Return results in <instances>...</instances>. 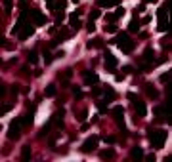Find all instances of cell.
<instances>
[{
    "instance_id": "1",
    "label": "cell",
    "mask_w": 172,
    "mask_h": 162,
    "mask_svg": "<svg viewBox=\"0 0 172 162\" xmlns=\"http://www.w3.org/2000/svg\"><path fill=\"white\" fill-rule=\"evenodd\" d=\"M109 44L119 46L124 53H130V52L136 48V42L130 40V36L126 35V32H121V35H117V38H115V40H109Z\"/></svg>"
},
{
    "instance_id": "2",
    "label": "cell",
    "mask_w": 172,
    "mask_h": 162,
    "mask_svg": "<svg viewBox=\"0 0 172 162\" xmlns=\"http://www.w3.org/2000/svg\"><path fill=\"white\" fill-rule=\"evenodd\" d=\"M166 137H168V132H165V130H151L149 132V139H151L153 149H163Z\"/></svg>"
},
{
    "instance_id": "3",
    "label": "cell",
    "mask_w": 172,
    "mask_h": 162,
    "mask_svg": "<svg viewBox=\"0 0 172 162\" xmlns=\"http://www.w3.org/2000/svg\"><path fill=\"white\" fill-rule=\"evenodd\" d=\"M166 8H168V2H165V6L157 10V15H159V25H157V31L159 32H165L168 31V19H166Z\"/></svg>"
},
{
    "instance_id": "4",
    "label": "cell",
    "mask_w": 172,
    "mask_h": 162,
    "mask_svg": "<svg viewBox=\"0 0 172 162\" xmlns=\"http://www.w3.org/2000/svg\"><path fill=\"white\" fill-rule=\"evenodd\" d=\"M111 114H113L115 120H117V124H119V128H121V132L126 134V128H124V116H122V114H124V109H122L121 105H117L115 109H111Z\"/></svg>"
},
{
    "instance_id": "5",
    "label": "cell",
    "mask_w": 172,
    "mask_h": 162,
    "mask_svg": "<svg viewBox=\"0 0 172 162\" xmlns=\"http://www.w3.org/2000/svg\"><path fill=\"white\" fill-rule=\"evenodd\" d=\"M103 59H105V69H107V73L115 74V67H117V57H115L109 50H105V52H103Z\"/></svg>"
},
{
    "instance_id": "6",
    "label": "cell",
    "mask_w": 172,
    "mask_h": 162,
    "mask_svg": "<svg viewBox=\"0 0 172 162\" xmlns=\"http://www.w3.org/2000/svg\"><path fill=\"white\" fill-rule=\"evenodd\" d=\"M19 128H21V118L11 120L10 128H8V137H10V139H17V137H19Z\"/></svg>"
},
{
    "instance_id": "7",
    "label": "cell",
    "mask_w": 172,
    "mask_h": 162,
    "mask_svg": "<svg viewBox=\"0 0 172 162\" xmlns=\"http://www.w3.org/2000/svg\"><path fill=\"white\" fill-rule=\"evenodd\" d=\"M31 17L34 21V25H46L48 23V17H46L40 10H31Z\"/></svg>"
},
{
    "instance_id": "8",
    "label": "cell",
    "mask_w": 172,
    "mask_h": 162,
    "mask_svg": "<svg viewBox=\"0 0 172 162\" xmlns=\"http://www.w3.org/2000/svg\"><path fill=\"white\" fill-rule=\"evenodd\" d=\"M96 145H98V135H92L84 141V145L80 147V151H82V153H92V151L96 149Z\"/></svg>"
},
{
    "instance_id": "9",
    "label": "cell",
    "mask_w": 172,
    "mask_h": 162,
    "mask_svg": "<svg viewBox=\"0 0 172 162\" xmlns=\"http://www.w3.org/2000/svg\"><path fill=\"white\" fill-rule=\"evenodd\" d=\"M82 78H84V84H86V86H94V84L99 82V77H98L96 73H92V71H84Z\"/></svg>"
},
{
    "instance_id": "10",
    "label": "cell",
    "mask_w": 172,
    "mask_h": 162,
    "mask_svg": "<svg viewBox=\"0 0 172 162\" xmlns=\"http://www.w3.org/2000/svg\"><path fill=\"white\" fill-rule=\"evenodd\" d=\"M33 35H34V25H31V23H25L21 27V31H19V38L21 40H25V38H29Z\"/></svg>"
},
{
    "instance_id": "11",
    "label": "cell",
    "mask_w": 172,
    "mask_h": 162,
    "mask_svg": "<svg viewBox=\"0 0 172 162\" xmlns=\"http://www.w3.org/2000/svg\"><path fill=\"white\" fill-rule=\"evenodd\" d=\"M80 10L78 12H75V14H71V17H69V23H71V27H73V31H78L80 29V21H78V17H80Z\"/></svg>"
},
{
    "instance_id": "12",
    "label": "cell",
    "mask_w": 172,
    "mask_h": 162,
    "mask_svg": "<svg viewBox=\"0 0 172 162\" xmlns=\"http://www.w3.org/2000/svg\"><path fill=\"white\" fill-rule=\"evenodd\" d=\"M134 107H136V113H138V116H145L147 114V107H145V103L143 101H134Z\"/></svg>"
},
{
    "instance_id": "13",
    "label": "cell",
    "mask_w": 172,
    "mask_h": 162,
    "mask_svg": "<svg viewBox=\"0 0 172 162\" xmlns=\"http://www.w3.org/2000/svg\"><path fill=\"white\" fill-rule=\"evenodd\" d=\"M33 118H34V107H33V109L27 113V116H23L21 118V126H25V128H29L31 124H33Z\"/></svg>"
},
{
    "instance_id": "14",
    "label": "cell",
    "mask_w": 172,
    "mask_h": 162,
    "mask_svg": "<svg viewBox=\"0 0 172 162\" xmlns=\"http://www.w3.org/2000/svg\"><path fill=\"white\" fill-rule=\"evenodd\" d=\"M98 6L101 8H115V6H119L121 4V0H96Z\"/></svg>"
},
{
    "instance_id": "15",
    "label": "cell",
    "mask_w": 172,
    "mask_h": 162,
    "mask_svg": "<svg viewBox=\"0 0 172 162\" xmlns=\"http://www.w3.org/2000/svg\"><path fill=\"white\" fill-rule=\"evenodd\" d=\"M143 90L147 92V95L151 97V99H157V97H159V92L153 88V84H149V82H147V84H143Z\"/></svg>"
},
{
    "instance_id": "16",
    "label": "cell",
    "mask_w": 172,
    "mask_h": 162,
    "mask_svg": "<svg viewBox=\"0 0 172 162\" xmlns=\"http://www.w3.org/2000/svg\"><path fill=\"white\" fill-rule=\"evenodd\" d=\"M153 59H155V52H153V48H145V50H143V61L151 63Z\"/></svg>"
},
{
    "instance_id": "17",
    "label": "cell",
    "mask_w": 172,
    "mask_h": 162,
    "mask_svg": "<svg viewBox=\"0 0 172 162\" xmlns=\"http://www.w3.org/2000/svg\"><path fill=\"white\" fill-rule=\"evenodd\" d=\"M132 158L138 160V162L143 158V151H142V147H132Z\"/></svg>"
},
{
    "instance_id": "18",
    "label": "cell",
    "mask_w": 172,
    "mask_h": 162,
    "mask_svg": "<svg viewBox=\"0 0 172 162\" xmlns=\"http://www.w3.org/2000/svg\"><path fill=\"white\" fill-rule=\"evenodd\" d=\"M153 113H155V118H157V120H161V118L166 114V107H165V105H163V107L159 105V107H155V111H153Z\"/></svg>"
},
{
    "instance_id": "19",
    "label": "cell",
    "mask_w": 172,
    "mask_h": 162,
    "mask_svg": "<svg viewBox=\"0 0 172 162\" xmlns=\"http://www.w3.org/2000/svg\"><path fill=\"white\" fill-rule=\"evenodd\" d=\"M103 92H105V101H107V103H109V101H113V99H115V95H117V93L113 92V88H109V86H105V88H103Z\"/></svg>"
},
{
    "instance_id": "20",
    "label": "cell",
    "mask_w": 172,
    "mask_h": 162,
    "mask_svg": "<svg viewBox=\"0 0 172 162\" xmlns=\"http://www.w3.org/2000/svg\"><path fill=\"white\" fill-rule=\"evenodd\" d=\"M99 156H101V158H105V160H111V158L115 156V149H103Z\"/></svg>"
},
{
    "instance_id": "21",
    "label": "cell",
    "mask_w": 172,
    "mask_h": 162,
    "mask_svg": "<svg viewBox=\"0 0 172 162\" xmlns=\"http://www.w3.org/2000/svg\"><path fill=\"white\" fill-rule=\"evenodd\" d=\"M138 31H140V21L132 19L130 23H128V32H138Z\"/></svg>"
},
{
    "instance_id": "22",
    "label": "cell",
    "mask_w": 172,
    "mask_h": 162,
    "mask_svg": "<svg viewBox=\"0 0 172 162\" xmlns=\"http://www.w3.org/2000/svg\"><path fill=\"white\" fill-rule=\"evenodd\" d=\"M27 59H29V63H37V61H38V53H37V50H29Z\"/></svg>"
},
{
    "instance_id": "23",
    "label": "cell",
    "mask_w": 172,
    "mask_h": 162,
    "mask_svg": "<svg viewBox=\"0 0 172 162\" xmlns=\"http://www.w3.org/2000/svg\"><path fill=\"white\" fill-rule=\"evenodd\" d=\"M29 158H31V147H23V151H21V160L27 162Z\"/></svg>"
},
{
    "instance_id": "24",
    "label": "cell",
    "mask_w": 172,
    "mask_h": 162,
    "mask_svg": "<svg viewBox=\"0 0 172 162\" xmlns=\"http://www.w3.org/2000/svg\"><path fill=\"white\" fill-rule=\"evenodd\" d=\"M46 95H48V97H54L55 95V84H48V86H46V92H44Z\"/></svg>"
},
{
    "instance_id": "25",
    "label": "cell",
    "mask_w": 172,
    "mask_h": 162,
    "mask_svg": "<svg viewBox=\"0 0 172 162\" xmlns=\"http://www.w3.org/2000/svg\"><path fill=\"white\" fill-rule=\"evenodd\" d=\"M71 90H73V93H75V97H77V99H82V97H84V93L80 92V88H78V86H71Z\"/></svg>"
},
{
    "instance_id": "26",
    "label": "cell",
    "mask_w": 172,
    "mask_h": 162,
    "mask_svg": "<svg viewBox=\"0 0 172 162\" xmlns=\"http://www.w3.org/2000/svg\"><path fill=\"white\" fill-rule=\"evenodd\" d=\"M48 130H50V122H46V124L42 126V130L38 132V137H46V135H48Z\"/></svg>"
},
{
    "instance_id": "27",
    "label": "cell",
    "mask_w": 172,
    "mask_h": 162,
    "mask_svg": "<svg viewBox=\"0 0 172 162\" xmlns=\"http://www.w3.org/2000/svg\"><path fill=\"white\" fill-rule=\"evenodd\" d=\"M98 109H99V113H107V101L105 99L98 101Z\"/></svg>"
},
{
    "instance_id": "28",
    "label": "cell",
    "mask_w": 172,
    "mask_h": 162,
    "mask_svg": "<svg viewBox=\"0 0 172 162\" xmlns=\"http://www.w3.org/2000/svg\"><path fill=\"white\" fill-rule=\"evenodd\" d=\"M46 4H48V8L52 10L54 14L57 12V10H60V8H57V2H55V0H46Z\"/></svg>"
},
{
    "instance_id": "29",
    "label": "cell",
    "mask_w": 172,
    "mask_h": 162,
    "mask_svg": "<svg viewBox=\"0 0 172 162\" xmlns=\"http://www.w3.org/2000/svg\"><path fill=\"white\" fill-rule=\"evenodd\" d=\"M44 61H46V65H50V63L54 61V56H52L48 50H44Z\"/></svg>"
},
{
    "instance_id": "30",
    "label": "cell",
    "mask_w": 172,
    "mask_h": 162,
    "mask_svg": "<svg viewBox=\"0 0 172 162\" xmlns=\"http://www.w3.org/2000/svg\"><path fill=\"white\" fill-rule=\"evenodd\" d=\"M11 8H14V2H11V0H4V10H6V14L11 12Z\"/></svg>"
},
{
    "instance_id": "31",
    "label": "cell",
    "mask_w": 172,
    "mask_h": 162,
    "mask_svg": "<svg viewBox=\"0 0 172 162\" xmlns=\"http://www.w3.org/2000/svg\"><path fill=\"white\" fill-rule=\"evenodd\" d=\"M101 15V12H99V10H92V12H90V21H94V19H98Z\"/></svg>"
},
{
    "instance_id": "32",
    "label": "cell",
    "mask_w": 172,
    "mask_h": 162,
    "mask_svg": "<svg viewBox=\"0 0 172 162\" xmlns=\"http://www.w3.org/2000/svg\"><path fill=\"white\" fill-rule=\"evenodd\" d=\"M126 99H128L130 103H134V101H138V95L134 92H128V93H126Z\"/></svg>"
},
{
    "instance_id": "33",
    "label": "cell",
    "mask_w": 172,
    "mask_h": 162,
    "mask_svg": "<svg viewBox=\"0 0 172 162\" xmlns=\"http://www.w3.org/2000/svg\"><path fill=\"white\" fill-rule=\"evenodd\" d=\"M103 141L109 143V145H113L115 141H117V139H115V135H105V137H103Z\"/></svg>"
},
{
    "instance_id": "34",
    "label": "cell",
    "mask_w": 172,
    "mask_h": 162,
    "mask_svg": "<svg viewBox=\"0 0 172 162\" xmlns=\"http://www.w3.org/2000/svg\"><path fill=\"white\" fill-rule=\"evenodd\" d=\"M168 78H170V73H168V71H166V73H163V74L159 77V80H161V82H168Z\"/></svg>"
},
{
    "instance_id": "35",
    "label": "cell",
    "mask_w": 172,
    "mask_h": 162,
    "mask_svg": "<svg viewBox=\"0 0 172 162\" xmlns=\"http://www.w3.org/2000/svg\"><path fill=\"white\" fill-rule=\"evenodd\" d=\"M86 31H88V32H94V31H96V25H94V21H88V25H86Z\"/></svg>"
},
{
    "instance_id": "36",
    "label": "cell",
    "mask_w": 172,
    "mask_h": 162,
    "mask_svg": "<svg viewBox=\"0 0 172 162\" xmlns=\"http://www.w3.org/2000/svg\"><path fill=\"white\" fill-rule=\"evenodd\" d=\"M113 15H115V19H121V17L124 15V10H122V8H119V10H117V12H115Z\"/></svg>"
},
{
    "instance_id": "37",
    "label": "cell",
    "mask_w": 172,
    "mask_h": 162,
    "mask_svg": "<svg viewBox=\"0 0 172 162\" xmlns=\"http://www.w3.org/2000/svg\"><path fill=\"white\" fill-rule=\"evenodd\" d=\"M57 135H60V134H55V137H50V141H48L50 149H55V139H57Z\"/></svg>"
},
{
    "instance_id": "38",
    "label": "cell",
    "mask_w": 172,
    "mask_h": 162,
    "mask_svg": "<svg viewBox=\"0 0 172 162\" xmlns=\"http://www.w3.org/2000/svg\"><path fill=\"white\" fill-rule=\"evenodd\" d=\"M132 71H134V69L130 67V65H124V67H122V74H130Z\"/></svg>"
},
{
    "instance_id": "39",
    "label": "cell",
    "mask_w": 172,
    "mask_h": 162,
    "mask_svg": "<svg viewBox=\"0 0 172 162\" xmlns=\"http://www.w3.org/2000/svg\"><path fill=\"white\" fill-rule=\"evenodd\" d=\"M105 31H107V32H117V27H115L113 23H109V25L105 27Z\"/></svg>"
},
{
    "instance_id": "40",
    "label": "cell",
    "mask_w": 172,
    "mask_h": 162,
    "mask_svg": "<svg viewBox=\"0 0 172 162\" xmlns=\"http://www.w3.org/2000/svg\"><path fill=\"white\" fill-rule=\"evenodd\" d=\"M92 93H94V95H99V93H101V88H98V86L94 84V88H92Z\"/></svg>"
},
{
    "instance_id": "41",
    "label": "cell",
    "mask_w": 172,
    "mask_h": 162,
    "mask_svg": "<svg viewBox=\"0 0 172 162\" xmlns=\"http://www.w3.org/2000/svg\"><path fill=\"white\" fill-rule=\"evenodd\" d=\"M86 116H88V111H80V113H78V118H80V120H84Z\"/></svg>"
},
{
    "instance_id": "42",
    "label": "cell",
    "mask_w": 172,
    "mask_h": 162,
    "mask_svg": "<svg viewBox=\"0 0 172 162\" xmlns=\"http://www.w3.org/2000/svg\"><path fill=\"white\" fill-rule=\"evenodd\" d=\"M11 107H14L11 103H10V105H4V109H2V114H6L8 111H11Z\"/></svg>"
},
{
    "instance_id": "43",
    "label": "cell",
    "mask_w": 172,
    "mask_h": 162,
    "mask_svg": "<svg viewBox=\"0 0 172 162\" xmlns=\"http://www.w3.org/2000/svg\"><path fill=\"white\" fill-rule=\"evenodd\" d=\"M55 57H57V59H61V57H65V52H63V50H60V52H55Z\"/></svg>"
},
{
    "instance_id": "44",
    "label": "cell",
    "mask_w": 172,
    "mask_h": 162,
    "mask_svg": "<svg viewBox=\"0 0 172 162\" xmlns=\"http://www.w3.org/2000/svg\"><path fill=\"white\" fill-rule=\"evenodd\" d=\"M149 21H151V15H149V14H147V15H145V17L142 19V23H143V25H147V23H149Z\"/></svg>"
},
{
    "instance_id": "45",
    "label": "cell",
    "mask_w": 172,
    "mask_h": 162,
    "mask_svg": "<svg viewBox=\"0 0 172 162\" xmlns=\"http://www.w3.org/2000/svg\"><path fill=\"white\" fill-rule=\"evenodd\" d=\"M69 77H73V69H65V78H69Z\"/></svg>"
},
{
    "instance_id": "46",
    "label": "cell",
    "mask_w": 172,
    "mask_h": 162,
    "mask_svg": "<svg viewBox=\"0 0 172 162\" xmlns=\"http://www.w3.org/2000/svg\"><path fill=\"white\" fill-rule=\"evenodd\" d=\"M19 73H21V74H29V69H27V67H21Z\"/></svg>"
},
{
    "instance_id": "47",
    "label": "cell",
    "mask_w": 172,
    "mask_h": 162,
    "mask_svg": "<svg viewBox=\"0 0 172 162\" xmlns=\"http://www.w3.org/2000/svg\"><path fill=\"white\" fill-rule=\"evenodd\" d=\"M115 78H117V80H122V78H124V74H122V73H121V74L115 73Z\"/></svg>"
},
{
    "instance_id": "48",
    "label": "cell",
    "mask_w": 172,
    "mask_h": 162,
    "mask_svg": "<svg viewBox=\"0 0 172 162\" xmlns=\"http://www.w3.org/2000/svg\"><path fill=\"white\" fill-rule=\"evenodd\" d=\"M147 160L149 162H155V155H147Z\"/></svg>"
},
{
    "instance_id": "49",
    "label": "cell",
    "mask_w": 172,
    "mask_h": 162,
    "mask_svg": "<svg viewBox=\"0 0 172 162\" xmlns=\"http://www.w3.org/2000/svg\"><path fill=\"white\" fill-rule=\"evenodd\" d=\"M143 2H157V0H143Z\"/></svg>"
}]
</instances>
